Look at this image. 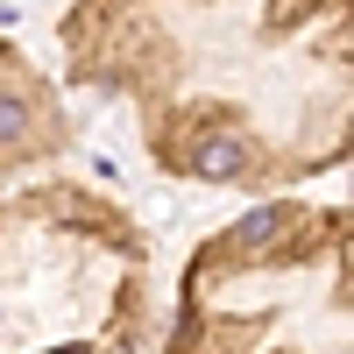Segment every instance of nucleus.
<instances>
[{"label":"nucleus","mask_w":354,"mask_h":354,"mask_svg":"<svg viewBox=\"0 0 354 354\" xmlns=\"http://www.w3.org/2000/svg\"><path fill=\"white\" fill-rule=\"evenodd\" d=\"M192 170L198 177H213V185H234V177H248L255 170V149L241 135H205L198 149H192Z\"/></svg>","instance_id":"obj_1"},{"label":"nucleus","mask_w":354,"mask_h":354,"mask_svg":"<svg viewBox=\"0 0 354 354\" xmlns=\"http://www.w3.org/2000/svg\"><path fill=\"white\" fill-rule=\"evenodd\" d=\"M290 220H298V213H290V205H262V213H248L241 227H234V248H248V255H262V248H277Z\"/></svg>","instance_id":"obj_2"},{"label":"nucleus","mask_w":354,"mask_h":354,"mask_svg":"<svg viewBox=\"0 0 354 354\" xmlns=\"http://www.w3.org/2000/svg\"><path fill=\"white\" fill-rule=\"evenodd\" d=\"M21 142H28V106H21L15 93H0V156L21 149Z\"/></svg>","instance_id":"obj_3"},{"label":"nucleus","mask_w":354,"mask_h":354,"mask_svg":"<svg viewBox=\"0 0 354 354\" xmlns=\"http://www.w3.org/2000/svg\"><path fill=\"white\" fill-rule=\"evenodd\" d=\"M57 354H85V347H57Z\"/></svg>","instance_id":"obj_4"}]
</instances>
